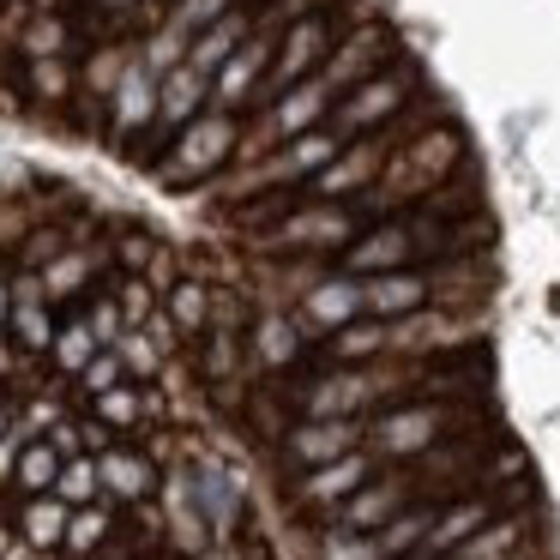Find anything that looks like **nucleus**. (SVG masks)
Here are the masks:
<instances>
[{
	"label": "nucleus",
	"mask_w": 560,
	"mask_h": 560,
	"mask_svg": "<svg viewBox=\"0 0 560 560\" xmlns=\"http://www.w3.org/2000/svg\"><path fill=\"white\" fill-rule=\"evenodd\" d=\"M338 91L326 85V79H307V85H295L290 97H278V109H271V127H278L283 139H302V133H319V121H326L331 109H338Z\"/></svg>",
	"instance_id": "13"
},
{
	"label": "nucleus",
	"mask_w": 560,
	"mask_h": 560,
	"mask_svg": "<svg viewBox=\"0 0 560 560\" xmlns=\"http://www.w3.org/2000/svg\"><path fill=\"white\" fill-rule=\"evenodd\" d=\"M151 254H158V242H151V235H139V230L121 242V266H133V271H145Z\"/></svg>",
	"instance_id": "29"
},
{
	"label": "nucleus",
	"mask_w": 560,
	"mask_h": 560,
	"mask_svg": "<svg viewBox=\"0 0 560 560\" xmlns=\"http://www.w3.org/2000/svg\"><path fill=\"white\" fill-rule=\"evenodd\" d=\"M488 428H500L494 398H416V404H392L368 422V452L380 464H416L446 440L488 434Z\"/></svg>",
	"instance_id": "1"
},
{
	"label": "nucleus",
	"mask_w": 560,
	"mask_h": 560,
	"mask_svg": "<svg viewBox=\"0 0 560 560\" xmlns=\"http://www.w3.org/2000/svg\"><path fill=\"white\" fill-rule=\"evenodd\" d=\"M13 428H19V422H13V398H7V392H0V440L13 434Z\"/></svg>",
	"instance_id": "30"
},
{
	"label": "nucleus",
	"mask_w": 560,
	"mask_h": 560,
	"mask_svg": "<svg viewBox=\"0 0 560 560\" xmlns=\"http://www.w3.org/2000/svg\"><path fill=\"white\" fill-rule=\"evenodd\" d=\"M97 7H133V0H97Z\"/></svg>",
	"instance_id": "31"
},
{
	"label": "nucleus",
	"mask_w": 560,
	"mask_h": 560,
	"mask_svg": "<svg viewBox=\"0 0 560 560\" xmlns=\"http://www.w3.org/2000/svg\"><path fill=\"white\" fill-rule=\"evenodd\" d=\"M295 319H302L307 331H319V338H331V331L368 319V290H362V278H350V271H326V278H319L314 290L295 302Z\"/></svg>",
	"instance_id": "8"
},
{
	"label": "nucleus",
	"mask_w": 560,
	"mask_h": 560,
	"mask_svg": "<svg viewBox=\"0 0 560 560\" xmlns=\"http://www.w3.org/2000/svg\"><path fill=\"white\" fill-rule=\"evenodd\" d=\"M115 350H121V362H127V380H145V386H158V380H163V362H170V355L158 350L151 331H127Z\"/></svg>",
	"instance_id": "23"
},
{
	"label": "nucleus",
	"mask_w": 560,
	"mask_h": 560,
	"mask_svg": "<svg viewBox=\"0 0 560 560\" xmlns=\"http://www.w3.org/2000/svg\"><path fill=\"white\" fill-rule=\"evenodd\" d=\"M331 55H338V43H331V19L326 13L290 25L278 37V61H271L266 85H259V103H278V97H290V85H307V73H326Z\"/></svg>",
	"instance_id": "3"
},
{
	"label": "nucleus",
	"mask_w": 560,
	"mask_h": 560,
	"mask_svg": "<svg viewBox=\"0 0 560 560\" xmlns=\"http://www.w3.org/2000/svg\"><path fill=\"white\" fill-rule=\"evenodd\" d=\"M410 91H416V67H410V61H398L392 73H380V79H368V85H355L350 97H338V109H331V127H338V139H343V133H374L380 121H392V115L410 103Z\"/></svg>",
	"instance_id": "5"
},
{
	"label": "nucleus",
	"mask_w": 560,
	"mask_h": 560,
	"mask_svg": "<svg viewBox=\"0 0 560 560\" xmlns=\"http://www.w3.org/2000/svg\"><path fill=\"white\" fill-rule=\"evenodd\" d=\"M67 524H73V506L55 500V494H43V500H19L13 530H19V542H25L37 560H55L67 548Z\"/></svg>",
	"instance_id": "11"
},
{
	"label": "nucleus",
	"mask_w": 560,
	"mask_h": 560,
	"mask_svg": "<svg viewBox=\"0 0 560 560\" xmlns=\"http://www.w3.org/2000/svg\"><path fill=\"white\" fill-rule=\"evenodd\" d=\"M115 302H121L127 331H145L151 319H158V295H151V283H145V278H127L121 290H115Z\"/></svg>",
	"instance_id": "27"
},
{
	"label": "nucleus",
	"mask_w": 560,
	"mask_h": 560,
	"mask_svg": "<svg viewBox=\"0 0 560 560\" xmlns=\"http://www.w3.org/2000/svg\"><path fill=\"white\" fill-rule=\"evenodd\" d=\"M55 500H67V506H97L103 500V476H97V458H73L61 470V482H55Z\"/></svg>",
	"instance_id": "24"
},
{
	"label": "nucleus",
	"mask_w": 560,
	"mask_h": 560,
	"mask_svg": "<svg viewBox=\"0 0 560 560\" xmlns=\"http://www.w3.org/2000/svg\"><path fill=\"white\" fill-rule=\"evenodd\" d=\"M211 314H218V295H211V283H199V278H182L170 290V326L182 331L187 343H199L211 331Z\"/></svg>",
	"instance_id": "15"
},
{
	"label": "nucleus",
	"mask_w": 560,
	"mask_h": 560,
	"mask_svg": "<svg viewBox=\"0 0 560 560\" xmlns=\"http://www.w3.org/2000/svg\"><path fill=\"white\" fill-rule=\"evenodd\" d=\"M230 151H235V121L230 115H211V121H199L187 139H175V170L170 175H206V170H218Z\"/></svg>",
	"instance_id": "12"
},
{
	"label": "nucleus",
	"mask_w": 560,
	"mask_h": 560,
	"mask_svg": "<svg viewBox=\"0 0 560 560\" xmlns=\"http://www.w3.org/2000/svg\"><path fill=\"white\" fill-rule=\"evenodd\" d=\"M103 355V343H97V331L85 326V319H73V326H61V338H55V350H49V362L61 368V374H85L91 362Z\"/></svg>",
	"instance_id": "21"
},
{
	"label": "nucleus",
	"mask_w": 560,
	"mask_h": 560,
	"mask_svg": "<svg viewBox=\"0 0 560 560\" xmlns=\"http://www.w3.org/2000/svg\"><path fill=\"white\" fill-rule=\"evenodd\" d=\"M115 386H127V362H121V350H103L97 362H91L85 374H79V392H85V398L97 404V398H109Z\"/></svg>",
	"instance_id": "26"
},
{
	"label": "nucleus",
	"mask_w": 560,
	"mask_h": 560,
	"mask_svg": "<svg viewBox=\"0 0 560 560\" xmlns=\"http://www.w3.org/2000/svg\"><path fill=\"white\" fill-rule=\"evenodd\" d=\"M392 67H398V37H392L386 25H362V31H350V37L338 43V55H331V67L319 79H326L338 97H350L355 85L392 73Z\"/></svg>",
	"instance_id": "7"
},
{
	"label": "nucleus",
	"mask_w": 560,
	"mask_h": 560,
	"mask_svg": "<svg viewBox=\"0 0 560 560\" xmlns=\"http://www.w3.org/2000/svg\"><path fill=\"white\" fill-rule=\"evenodd\" d=\"M25 446H31V440L19 434V428L0 440V482H19V458H25Z\"/></svg>",
	"instance_id": "28"
},
{
	"label": "nucleus",
	"mask_w": 560,
	"mask_h": 560,
	"mask_svg": "<svg viewBox=\"0 0 560 560\" xmlns=\"http://www.w3.org/2000/svg\"><path fill=\"white\" fill-rule=\"evenodd\" d=\"M61 470H67V458L49 446V440H31L25 446V458H19V500H43V494H55V482H61Z\"/></svg>",
	"instance_id": "19"
},
{
	"label": "nucleus",
	"mask_w": 560,
	"mask_h": 560,
	"mask_svg": "<svg viewBox=\"0 0 560 560\" xmlns=\"http://www.w3.org/2000/svg\"><path fill=\"white\" fill-rule=\"evenodd\" d=\"M338 158H343V139L319 127V133L290 139V145H283L278 158H271V170H266V175H278V182H307V175H326Z\"/></svg>",
	"instance_id": "14"
},
{
	"label": "nucleus",
	"mask_w": 560,
	"mask_h": 560,
	"mask_svg": "<svg viewBox=\"0 0 560 560\" xmlns=\"http://www.w3.org/2000/svg\"><path fill=\"white\" fill-rule=\"evenodd\" d=\"M158 109H163V85L145 73V67H127L121 85H115V127H121V133H133V127L151 121Z\"/></svg>",
	"instance_id": "17"
},
{
	"label": "nucleus",
	"mask_w": 560,
	"mask_h": 560,
	"mask_svg": "<svg viewBox=\"0 0 560 560\" xmlns=\"http://www.w3.org/2000/svg\"><path fill=\"white\" fill-rule=\"evenodd\" d=\"M206 73H194V67H175L170 79H163V121L170 127H182V121H194L199 109H206Z\"/></svg>",
	"instance_id": "20"
},
{
	"label": "nucleus",
	"mask_w": 560,
	"mask_h": 560,
	"mask_svg": "<svg viewBox=\"0 0 560 560\" xmlns=\"http://www.w3.org/2000/svg\"><path fill=\"white\" fill-rule=\"evenodd\" d=\"M271 61H278V37H254V43H247V49L218 73V103H247V91L259 85V73H266Z\"/></svg>",
	"instance_id": "16"
},
{
	"label": "nucleus",
	"mask_w": 560,
	"mask_h": 560,
	"mask_svg": "<svg viewBox=\"0 0 560 560\" xmlns=\"http://www.w3.org/2000/svg\"><path fill=\"white\" fill-rule=\"evenodd\" d=\"M362 446H368V422H295L278 446V464L295 482V476L326 470V464L350 458V452H362Z\"/></svg>",
	"instance_id": "4"
},
{
	"label": "nucleus",
	"mask_w": 560,
	"mask_h": 560,
	"mask_svg": "<svg viewBox=\"0 0 560 560\" xmlns=\"http://www.w3.org/2000/svg\"><path fill=\"white\" fill-rule=\"evenodd\" d=\"M91 410H97V422L109 428V434H121V428H145L151 410H158V392L151 386H115L109 398H97Z\"/></svg>",
	"instance_id": "18"
},
{
	"label": "nucleus",
	"mask_w": 560,
	"mask_h": 560,
	"mask_svg": "<svg viewBox=\"0 0 560 560\" xmlns=\"http://www.w3.org/2000/svg\"><path fill=\"white\" fill-rule=\"evenodd\" d=\"M91 271H97V259H91V254H67V259H55V266L43 271V290H49V302H61V295L85 290Z\"/></svg>",
	"instance_id": "25"
},
{
	"label": "nucleus",
	"mask_w": 560,
	"mask_h": 560,
	"mask_svg": "<svg viewBox=\"0 0 560 560\" xmlns=\"http://www.w3.org/2000/svg\"><path fill=\"white\" fill-rule=\"evenodd\" d=\"M410 506H416L410 470H404V464H386V470H380L374 482L362 488V494L343 500V512L326 524V530H362V536H374V530H386L392 518H404Z\"/></svg>",
	"instance_id": "6"
},
{
	"label": "nucleus",
	"mask_w": 560,
	"mask_h": 560,
	"mask_svg": "<svg viewBox=\"0 0 560 560\" xmlns=\"http://www.w3.org/2000/svg\"><path fill=\"white\" fill-rule=\"evenodd\" d=\"M362 290H368V319L398 326V319L434 307L440 283H434V271H386V278H362Z\"/></svg>",
	"instance_id": "10"
},
{
	"label": "nucleus",
	"mask_w": 560,
	"mask_h": 560,
	"mask_svg": "<svg viewBox=\"0 0 560 560\" xmlns=\"http://www.w3.org/2000/svg\"><path fill=\"white\" fill-rule=\"evenodd\" d=\"M97 476H103V500H115L121 512L133 506H151L163 494V470L151 452H133V446H109L97 458Z\"/></svg>",
	"instance_id": "9"
},
{
	"label": "nucleus",
	"mask_w": 560,
	"mask_h": 560,
	"mask_svg": "<svg viewBox=\"0 0 560 560\" xmlns=\"http://www.w3.org/2000/svg\"><path fill=\"white\" fill-rule=\"evenodd\" d=\"M380 470H386V464L362 446V452H350V458L326 464V470H307V476H295V482H283V506H290L295 518H307L314 530H326V524L343 512V500L362 494Z\"/></svg>",
	"instance_id": "2"
},
{
	"label": "nucleus",
	"mask_w": 560,
	"mask_h": 560,
	"mask_svg": "<svg viewBox=\"0 0 560 560\" xmlns=\"http://www.w3.org/2000/svg\"><path fill=\"white\" fill-rule=\"evenodd\" d=\"M13 338H19V350L25 355H49L55 350V319H49V302H19L13 307Z\"/></svg>",
	"instance_id": "22"
}]
</instances>
